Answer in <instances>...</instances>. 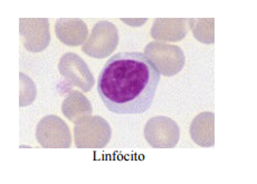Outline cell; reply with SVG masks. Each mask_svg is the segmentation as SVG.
Wrapping results in <instances>:
<instances>
[{
	"label": "cell",
	"mask_w": 257,
	"mask_h": 184,
	"mask_svg": "<svg viewBox=\"0 0 257 184\" xmlns=\"http://www.w3.org/2000/svg\"><path fill=\"white\" fill-rule=\"evenodd\" d=\"M21 78V97H19V105L28 106L34 102V99L37 96V88L35 83L27 75L21 73L19 74Z\"/></svg>",
	"instance_id": "obj_14"
},
{
	"label": "cell",
	"mask_w": 257,
	"mask_h": 184,
	"mask_svg": "<svg viewBox=\"0 0 257 184\" xmlns=\"http://www.w3.org/2000/svg\"><path fill=\"white\" fill-rule=\"evenodd\" d=\"M189 25L194 36L199 42L211 44L215 42L214 19H190Z\"/></svg>",
	"instance_id": "obj_13"
},
{
	"label": "cell",
	"mask_w": 257,
	"mask_h": 184,
	"mask_svg": "<svg viewBox=\"0 0 257 184\" xmlns=\"http://www.w3.org/2000/svg\"><path fill=\"white\" fill-rule=\"evenodd\" d=\"M58 72L70 85L81 88L84 93L90 92L95 84L87 64L74 53L63 55L58 63Z\"/></svg>",
	"instance_id": "obj_7"
},
{
	"label": "cell",
	"mask_w": 257,
	"mask_h": 184,
	"mask_svg": "<svg viewBox=\"0 0 257 184\" xmlns=\"http://www.w3.org/2000/svg\"><path fill=\"white\" fill-rule=\"evenodd\" d=\"M118 45V32L114 24L101 21L93 26L90 37L83 45L82 51L87 56L104 59L114 53Z\"/></svg>",
	"instance_id": "obj_4"
},
{
	"label": "cell",
	"mask_w": 257,
	"mask_h": 184,
	"mask_svg": "<svg viewBox=\"0 0 257 184\" xmlns=\"http://www.w3.org/2000/svg\"><path fill=\"white\" fill-rule=\"evenodd\" d=\"M145 55L161 75L175 76L185 66L184 52L175 45L153 42L146 46Z\"/></svg>",
	"instance_id": "obj_3"
},
{
	"label": "cell",
	"mask_w": 257,
	"mask_h": 184,
	"mask_svg": "<svg viewBox=\"0 0 257 184\" xmlns=\"http://www.w3.org/2000/svg\"><path fill=\"white\" fill-rule=\"evenodd\" d=\"M62 112L72 123L78 124L84 118L92 116L93 107L85 95L77 91H72L63 101Z\"/></svg>",
	"instance_id": "obj_12"
},
{
	"label": "cell",
	"mask_w": 257,
	"mask_h": 184,
	"mask_svg": "<svg viewBox=\"0 0 257 184\" xmlns=\"http://www.w3.org/2000/svg\"><path fill=\"white\" fill-rule=\"evenodd\" d=\"M215 115L211 112L200 113L190 125V136L199 146L211 147L215 145Z\"/></svg>",
	"instance_id": "obj_10"
},
{
	"label": "cell",
	"mask_w": 257,
	"mask_h": 184,
	"mask_svg": "<svg viewBox=\"0 0 257 184\" xmlns=\"http://www.w3.org/2000/svg\"><path fill=\"white\" fill-rule=\"evenodd\" d=\"M19 33L28 52H43L51 43L49 22L46 18H21Z\"/></svg>",
	"instance_id": "obj_8"
},
{
	"label": "cell",
	"mask_w": 257,
	"mask_h": 184,
	"mask_svg": "<svg viewBox=\"0 0 257 184\" xmlns=\"http://www.w3.org/2000/svg\"><path fill=\"white\" fill-rule=\"evenodd\" d=\"M145 137L152 147L172 148L179 142L180 130L174 119L166 116H156L147 122Z\"/></svg>",
	"instance_id": "obj_6"
},
{
	"label": "cell",
	"mask_w": 257,
	"mask_h": 184,
	"mask_svg": "<svg viewBox=\"0 0 257 184\" xmlns=\"http://www.w3.org/2000/svg\"><path fill=\"white\" fill-rule=\"evenodd\" d=\"M186 19H156L151 36L162 42H179L187 35Z\"/></svg>",
	"instance_id": "obj_11"
},
{
	"label": "cell",
	"mask_w": 257,
	"mask_h": 184,
	"mask_svg": "<svg viewBox=\"0 0 257 184\" xmlns=\"http://www.w3.org/2000/svg\"><path fill=\"white\" fill-rule=\"evenodd\" d=\"M110 124L101 116H88L74 127L77 148H103L111 140Z\"/></svg>",
	"instance_id": "obj_2"
},
{
	"label": "cell",
	"mask_w": 257,
	"mask_h": 184,
	"mask_svg": "<svg viewBox=\"0 0 257 184\" xmlns=\"http://www.w3.org/2000/svg\"><path fill=\"white\" fill-rule=\"evenodd\" d=\"M160 82L157 67L139 52L117 53L108 58L97 78V93L114 114H142L155 99Z\"/></svg>",
	"instance_id": "obj_1"
},
{
	"label": "cell",
	"mask_w": 257,
	"mask_h": 184,
	"mask_svg": "<svg viewBox=\"0 0 257 184\" xmlns=\"http://www.w3.org/2000/svg\"><path fill=\"white\" fill-rule=\"evenodd\" d=\"M55 34L58 41L66 46L78 47L87 41L88 29L82 19L61 18L55 24Z\"/></svg>",
	"instance_id": "obj_9"
},
{
	"label": "cell",
	"mask_w": 257,
	"mask_h": 184,
	"mask_svg": "<svg viewBox=\"0 0 257 184\" xmlns=\"http://www.w3.org/2000/svg\"><path fill=\"white\" fill-rule=\"evenodd\" d=\"M36 138L45 148H68L72 144L70 128L56 115H47L38 122Z\"/></svg>",
	"instance_id": "obj_5"
}]
</instances>
